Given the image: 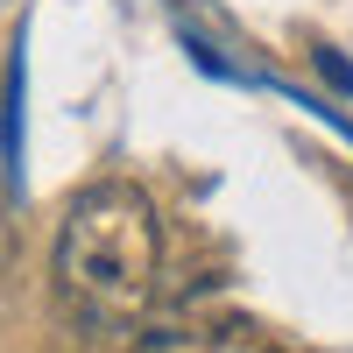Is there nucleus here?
<instances>
[{
  "mask_svg": "<svg viewBox=\"0 0 353 353\" xmlns=\"http://www.w3.org/2000/svg\"><path fill=\"white\" fill-rule=\"evenodd\" d=\"M128 353H205V332L198 325H149V332H134Z\"/></svg>",
  "mask_w": 353,
  "mask_h": 353,
  "instance_id": "nucleus-3",
  "label": "nucleus"
},
{
  "mask_svg": "<svg viewBox=\"0 0 353 353\" xmlns=\"http://www.w3.org/2000/svg\"><path fill=\"white\" fill-rule=\"evenodd\" d=\"M21 43L8 57V85H0V156H8V191H21Z\"/></svg>",
  "mask_w": 353,
  "mask_h": 353,
  "instance_id": "nucleus-2",
  "label": "nucleus"
},
{
  "mask_svg": "<svg viewBox=\"0 0 353 353\" xmlns=\"http://www.w3.org/2000/svg\"><path fill=\"white\" fill-rule=\"evenodd\" d=\"M14 269V212H8V191H0V276Z\"/></svg>",
  "mask_w": 353,
  "mask_h": 353,
  "instance_id": "nucleus-5",
  "label": "nucleus"
},
{
  "mask_svg": "<svg viewBox=\"0 0 353 353\" xmlns=\"http://www.w3.org/2000/svg\"><path fill=\"white\" fill-rule=\"evenodd\" d=\"M311 64H318V78H325L332 92H353V64H346L332 43H311Z\"/></svg>",
  "mask_w": 353,
  "mask_h": 353,
  "instance_id": "nucleus-4",
  "label": "nucleus"
},
{
  "mask_svg": "<svg viewBox=\"0 0 353 353\" xmlns=\"http://www.w3.org/2000/svg\"><path fill=\"white\" fill-rule=\"evenodd\" d=\"M261 353H297V346H261Z\"/></svg>",
  "mask_w": 353,
  "mask_h": 353,
  "instance_id": "nucleus-6",
  "label": "nucleus"
},
{
  "mask_svg": "<svg viewBox=\"0 0 353 353\" xmlns=\"http://www.w3.org/2000/svg\"><path fill=\"white\" fill-rule=\"evenodd\" d=\"M163 276V226L149 191L121 184H85L64 212L57 233V283L71 304H99V311H134Z\"/></svg>",
  "mask_w": 353,
  "mask_h": 353,
  "instance_id": "nucleus-1",
  "label": "nucleus"
}]
</instances>
